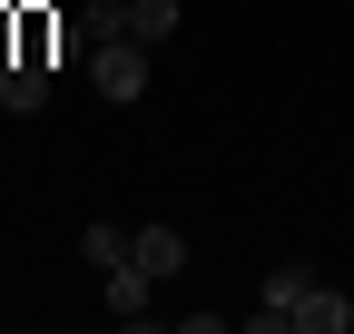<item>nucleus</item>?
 I'll use <instances>...</instances> for the list:
<instances>
[{"label":"nucleus","mask_w":354,"mask_h":334,"mask_svg":"<svg viewBox=\"0 0 354 334\" xmlns=\"http://www.w3.org/2000/svg\"><path fill=\"white\" fill-rule=\"evenodd\" d=\"M99 295H109V315H118V324H148V295H158V275H148L138 256H118V266L99 275Z\"/></svg>","instance_id":"obj_3"},{"label":"nucleus","mask_w":354,"mask_h":334,"mask_svg":"<svg viewBox=\"0 0 354 334\" xmlns=\"http://www.w3.org/2000/svg\"><path fill=\"white\" fill-rule=\"evenodd\" d=\"M79 69L99 79V99H118V108H128V99L148 89V39H99V50H88Z\"/></svg>","instance_id":"obj_1"},{"label":"nucleus","mask_w":354,"mask_h":334,"mask_svg":"<svg viewBox=\"0 0 354 334\" xmlns=\"http://www.w3.org/2000/svg\"><path fill=\"white\" fill-rule=\"evenodd\" d=\"M295 334H354V295H335V285H315V295L295 305Z\"/></svg>","instance_id":"obj_6"},{"label":"nucleus","mask_w":354,"mask_h":334,"mask_svg":"<svg viewBox=\"0 0 354 334\" xmlns=\"http://www.w3.org/2000/svg\"><path fill=\"white\" fill-rule=\"evenodd\" d=\"M79 256H88V266H99V275H109V266L128 256V226H79Z\"/></svg>","instance_id":"obj_8"},{"label":"nucleus","mask_w":354,"mask_h":334,"mask_svg":"<svg viewBox=\"0 0 354 334\" xmlns=\"http://www.w3.org/2000/svg\"><path fill=\"white\" fill-rule=\"evenodd\" d=\"M305 295H315V275H305V266H276V275H266L256 324H266V334H295V305H305Z\"/></svg>","instance_id":"obj_4"},{"label":"nucleus","mask_w":354,"mask_h":334,"mask_svg":"<svg viewBox=\"0 0 354 334\" xmlns=\"http://www.w3.org/2000/svg\"><path fill=\"white\" fill-rule=\"evenodd\" d=\"M39 99H50V59H39V50H10V59H0V108L30 118Z\"/></svg>","instance_id":"obj_2"},{"label":"nucleus","mask_w":354,"mask_h":334,"mask_svg":"<svg viewBox=\"0 0 354 334\" xmlns=\"http://www.w3.org/2000/svg\"><path fill=\"white\" fill-rule=\"evenodd\" d=\"M177 20H187L177 0H128V39H148V50H158V39H177Z\"/></svg>","instance_id":"obj_7"},{"label":"nucleus","mask_w":354,"mask_h":334,"mask_svg":"<svg viewBox=\"0 0 354 334\" xmlns=\"http://www.w3.org/2000/svg\"><path fill=\"white\" fill-rule=\"evenodd\" d=\"M128 256L167 285V275H187V236H177V226H128Z\"/></svg>","instance_id":"obj_5"}]
</instances>
